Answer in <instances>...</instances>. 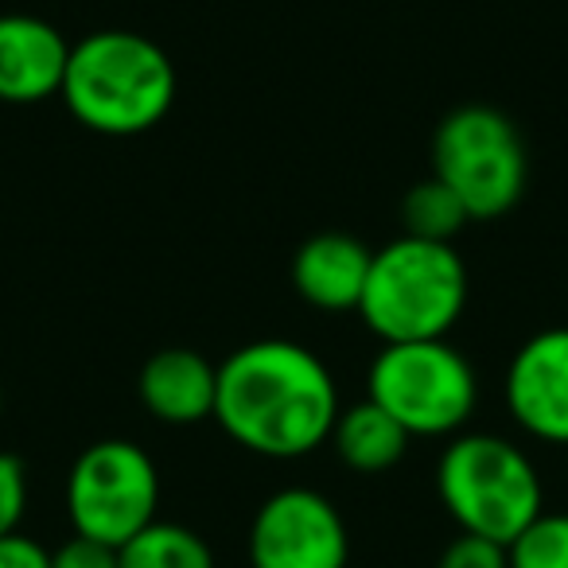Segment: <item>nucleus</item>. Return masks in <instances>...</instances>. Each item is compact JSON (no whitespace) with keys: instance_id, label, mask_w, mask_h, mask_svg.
Segmentation results:
<instances>
[{"instance_id":"nucleus-18","label":"nucleus","mask_w":568,"mask_h":568,"mask_svg":"<svg viewBox=\"0 0 568 568\" xmlns=\"http://www.w3.org/2000/svg\"><path fill=\"white\" fill-rule=\"evenodd\" d=\"M28 506V471L17 456L0 452V537L17 534Z\"/></svg>"},{"instance_id":"nucleus-21","label":"nucleus","mask_w":568,"mask_h":568,"mask_svg":"<svg viewBox=\"0 0 568 568\" xmlns=\"http://www.w3.org/2000/svg\"><path fill=\"white\" fill-rule=\"evenodd\" d=\"M0 413H4V386H0Z\"/></svg>"},{"instance_id":"nucleus-3","label":"nucleus","mask_w":568,"mask_h":568,"mask_svg":"<svg viewBox=\"0 0 568 568\" xmlns=\"http://www.w3.org/2000/svg\"><path fill=\"white\" fill-rule=\"evenodd\" d=\"M467 265L452 242L397 237L371 261L358 316L382 343L444 339L464 316Z\"/></svg>"},{"instance_id":"nucleus-7","label":"nucleus","mask_w":568,"mask_h":568,"mask_svg":"<svg viewBox=\"0 0 568 568\" xmlns=\"http://www.w3.org/2000/svg\"><path fill=\"white\" fill-rule=\"evenodd\" d=\"M160 475L149 452L129 440H98L74 459L67 479V514L74 534L121 545L156 521Z\"/></svg>"},{"instance_id":"nucleus-14","label":"nucleus","mask_w":568,"mask_h":568,"mask_svg":"<svg viewBox=\"0 0 568 568\" xmlns=\"http://www.w3.org/2000/svg\"><path fill=\"white\" fill-rule=\"evenodd\" d=\"M121 568H214L206 541L187 526L152 521L118 549Z\"/></svg>"},{"instance_id":"nucleus-10","label":"nucleus","mask_w":568,"mask_h":568,"mask_svg":"<svg viewBox=\"0 0 568 568\" xmlns=\"http://www.w3.org/2000/svg\"><path fill=\"white\" fill-rule=\"evenodd\" d=\"M71 43L40 17H0V102L32 105L63 90Z\"/></svg>"},{"instance_id":"nucleus-9","label":"nucleus","mask_w":568,"mask_h":568,"mask_svg":"<svg viewBox=\"0 0 568 568\" xmlns=\"http://www.w3.org/2000/svg\"><path fill=\"white\" fill-rule=\"evenodd\" d=\"M506 405L529 436L568 444V327L521 343L506 374Z\"/></svg>"},{"instance_id":"nucleus-20","label":"nucleus","mask_w":568,"mask_h":568,"mask_svg":"<svg viewBox=\"0 0 568 568\" xmlns=\"http://www.w3.org/2000/svg\"><path fill=\"white\" fill-rule=\"evenodd\" d=\"M0 568H51V552L24 534L0 537Z\"/></svg>"},{"instance_id":"nucleus-15","label":"nucleus","mask_w":568,"mask_h":568,"mask_svg":"<svg viewBox=\"0 0 568 568\" xmlns=\"http://www.w3.org/2000/svg\"><path fill=\"white\" fill-rule=\"evenodd\" d=\"M402 222L409 237H425V242H452L464 230V222H471L464 199L448 187L444 180L428 175L417 187L405 195L402 203Z\"/></svg>"},{"instance_id":"nucleus-8","label":"nucleus","mask_w":568,"mask_h":568,"mask_svg":"<svg viewBox=\"0 0 568 568\" xmlns=\"http://www.w3.org/2000/svg\"><path fill=\"white\" fill-rule=\"evenodd\" d=\"M347 521L320 490L284 487L253 514V568H347Z\"/></svg>"},{"instance_id":"nucleus-19","label":"nucleus","mask_w":568,"mask_h":568,"mask_svg":"<svg viewBox=\"0 0 568 568\" xmlns=\"http://www.w3.org/2000/svg\"><path fill=\"white\" fill-rule=\"evenodd\" d=\"M51 568H121V557L113 545L90 541V537L74 534L71 541L51 552Z\"/></svg>"},{"instance_id":"nucleus-4","label":"nucleus","mask_w":568,"mask_h":568,"mask_svg":"<svg viewBox=\"0 0 568 568\" xmlns=\"http://www.w3.org/2000/svg\"><path fill=\"white\" fill-rule=\"evenodd\" d=\"M436 490L464 534L510 545L541 514V479L518 444L467 433L444 448Z\"/></svg>"},{"instance_id":"nucleus-5","label":"nucleus","mask_w":568,"mask_h":568,"mask_svg":"<svg viewBox=\"0 0 568 568\" xmlns=\"http://www.w3.org/2000/svg\"><path fill=\"white\" fill-rule=\"evenodd\" d=\"M433 175L464 199L471 219H498L529 183L526 141L506 113L490 105H459L436 125Z\"/></svg>"},{"instance_id":"nucleus-12","label":"nucleus","mask_w":568,"mask_h":568,"mask_svg":"<svg viewBox=\"0 0 568 568\" xmlns=\"http://www.w3.org/2000/svg\"><path fill=\"white\" fill-rule=\"evenodd\" d=\"M214 397H219V366L187 347L160 351L141 371L144 409L168 425H195L214 417Z\"/></svg>"},{"instance_id":"nucleus-1","label":"nucleus","mask_w":568,"mask_h":568,"mask_svg":"<svg viewBox=\"0 0 568 568\" xmlns=\"http://www.w3.org/2000/svg\"><path fill=\"white\" fill-rule=\"evenodd\" d=\"M339 394L327 366L293 339H257L219 366L214 420L245 452L296 459L332 440Z\"/></svg>"},{"instance_id":"nucleus-17","label":"nucleus","mask_w":568,"mask_h":568,"mask_svg":"<svg viewBox=\"0 0 568 568\" xmlns=\"http://www.w3.org/2000/svg\"><path fill=\"white\" fill-rule=\"evenodd\" d=\"M436 568H510V552H506L503 541H490V537L479 534H459L440 552Z\"/></svg>"},{"instance_id":"nucleus-2","label":"nucleus","mask_w":568,"mask_h":568,"mask_svg":"<svg viewBox=\"0 0 568 568\" xmlns=\"http://www.w3.org/2000/svg\"><path fill=\"white\" fill-rule=\"evenodd\" d=\"M63 102L102 136H136L168 118L175 67L160 43L136 32H94L71 43Z\"/></svg>"},{"instance_id":"nucleus-16","label":"nucleus","mask_w":568,"mask_h":568,"mask_svg":"<svg viewBox=\"0 0 568 568\" xmlns=\"http://www.w3.org/2000/svg\"><path fill=\"white\" fill-rule=\"evenodd\" d=\"M510 568H568V514H537L510 545Z\"/></svg>"},{"instance_id":"nucleus-11","label":"nucleus","mask_w":568,"mask_h":568,"mask_svg":"<svg viewBox=\"0 0 568 568\" xmlns=\"http://www.w3.org/2000/svg\"><path fill=\"white\" fill-rule=\"evenodd\" d=\"M374 253L351 234H316L296 250L293 284L296 293L324 312H358Z\"/></svg>"},{"instance_id":"nucleus-6","label":"nucleus","mask_w":568,"mask_h":568,"mask_svg":"<svg viewBox=\"0 0 568 568\" xmlns=\"http://www.w3.org/2000/svg\"><path fill=\"white\" fill-rule=\"evenodd\" d=\"M366 389L409 436L459 433L479 397L471 363L444 339L386 343L371 363Z\"/></svg>"},{"instance_id":"nucleus-13","label":"nucleus","mask_w":568,"mask_h":568,"mask_svg":"<svg viewBox=\"0 0 568 568\" xmlns=\"http://www.w3.org/2000/svg\"><path fill=\"white\" fill-rule=\"evenodd\" d=\"M413 436L405 433V425L397 417H389L378 402H358L347 413L335 417L332 444L339 452V459L358 475H382L389 467L402 464L405 448Z\"/></svg>"}]
</instances>
